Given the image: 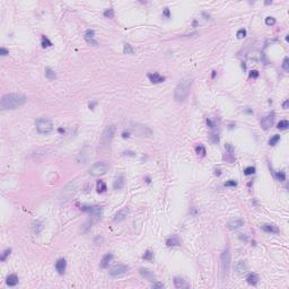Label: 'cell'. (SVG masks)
<instances>
[{
    "mask_svg": "<svg viewBox=\"0 0 289 289\" xmlns=\"http://www.w3.org/2000/svg\"><path fill=\"white\" fill-rule=\"evenodd\" d=\"M26 103V96L23 94H6L1 98L0 103V110L6 111V110H15L20 107L22 105Z\"/></svg>",
    "mask_w": 289,
    "mask_h": 289,
    "instance_id": "1",
    "label": "cell"
},
{
    "mask_svg": "<svg viewBox=\"0 0 289 289\" xmlns=\"http://www.w3.org/2000/svg\"><path fill=\"white\" fill-rule=\"evenodd\" d=\"M192 87V77H185L177 84L176 88L174 90V99L176 102L184 101L187 95L190 94V90Z\"/></svg>",
    "mask_w": 289,
    "mask_h": 289,
    "instance_id": "2",
    "label": "cell"
},
{
    "mask_svg": "<svg viewBox=\"0 0 289 289\" xmlns=\"http://www.w3.org/2000/svg\"><path fill=\"white\" fill-rule=\"evenodd\" d=\"M35 125L40 133H49L53 129V123L49 117H39L35 121Z\"/></svg>",
    "mask_w": 289,
    "mask_h": 289,
    "instance_id": "3",
    "label": "cell"
},
{
    "mask_svg": "<svg viewBox=\"0 0 289 289\" xmlns=\"http://www.w3.org/2000/svg\"><path fill=\"white\" fill-rule=\"evenodd\" d=\"M130 129L135 132L137 135H139V137H151L153 135V131H151V129L148 128L147 125H145V124H141V123H131L130 124Z\"/></svg>",
    "mask_w": 289,
    "mask_h": 289,
    "instance_id": "4",
    "label": "cell"
},
{
    "mask_svg": "<svg viewBox=\"0 0 289 289\" xmlns=\"http://www.w3.org/2000/svg\"><path fill=\"white\" fill-rule=\"evenodd\" d=\"M81 210L83 211L89 212L90 215V224H95L97 223L101 216H102V207L99 206H92V207H81Z\"/></svg>",
    "mask_w": 289,
    "mask_h": 289,
    "instance_id": "5",
    "label": "cell"
},
{
    "mask_svg": "<svg viewBox=\"0 0 289 289\" xmlns=\"http://www.w3.org/2000/svg\"><path fill=\"white\" fill-rule=\"evenodd\" d=\"M109 171V165L105 161H98L95 163L93 166L89 168V173L93 176H102Z\"/></svg>",
    "mask_w": 289,
    "mask_h": 289,
    "instance_id": "6",
    "label": "cell"
},
{
    "mask_svg": "<svg viewBox=\"0 0 289 289\" xmlns=\"http://www.w3.org/2000/svg\"><path fill=\"white\" fill-rule=\"evenodd\" d=\"M231 270V253L229 250L226 249L221 254V271L224 273V277H227Z\"/></svg>",
    "mask_w": 289,
    "mask_h": 289,
    "instance_id": "7",
    "label": "cell"
},
{
    "mask_svg": "<svg viewBox=\"0 0 289 289\" xmlns=\"http://www.w3.org/2000/svg\"><path fill=\"white\" fill-rule=\"evenodd\" d=\"M114 133H115V127L114 125L106 127L105 130L103 131V133H102V137H101V143L103 146L110 145V142L112 141V139L114 137Z\"/></svg>",
    "mask_w": 289,
    "mask_h": 289,
    "instance_id": "8",
    "label": "cell"
},
{
    "mask_svg": "<svg viewBox=\"0 0 289 289\" xmlns=\"http://www.w3.org/2000/svg\"><path fill=\"white\" fill-rule=\"evenodd\" d=\"M129 271V267L125 264H116L112 269L110 270V276L111 277H121L125 275Z\"/></svg>",
    "mask_w": 289,
    "mask_h": 289,
    "instance_id": "9",
    "label": "cell"
},
{
    "mask_svg": "<svg viewBox=\"0 0 289 289\" xmlns=\"http://www.w3.org/2000/svg\"><path fill=\"white\" fill-rule=\"evenodd\" d=\"M76 187H75V184H68V185L66 186L64 189H62V191H61V194H60V200L61 201H67V200H69L71 198V195H74V193H75V190Z\"/></svg>",
    "mask_w": 289,
    "mask_h": 289,
    "instance_id": "10",
    "label": "cell"
},
{
    "mask_svg": "<svg viewBox=\"0 0 289 289\" xmlns=\"http://www.w3.org/2000/svg\"><path fill=\"white\" fill-rule=\"evenodd\" d=\"M273 121H275V114L273 113H269L268 115H265L262 119V121H261L262 129H264V130L270 129L272 127V124H273Z\"/></svg>",
    "mask_w": 289,
    "mask_h": 289,
    "instance_id": "11",
    "label": "cell"
},
{
    "mask_svg": "<svg viewBox=\"0 0 289 289\" xmlns=\"http://www.w3.org/2000/svg\"><path fill=\"white\" fill-rule=\"evenodd\" d=\"M84 37H85V41L89 45L97 46V44H98L97 41L95 40V32L93 30H87L86 33H85V35H84Z\"/></svg>",
    "mask_w": 289,
    "mask_h": 289,
    "instance_id": "12",
    "label": "cell"
},
{
    "mask_svg": "<svg viewBox=\"0 0 289 289\" xmlns=\"http://www.w3.org/2000/svg\"><path fill=\"white\" fill-rule=\"evenodd\" d=\"M139 272H140V275H141L143 278H146V279L150 280V281H155V280H156V277H155L154 272H153L151 270L147 269V268H140V269H139Z\"/></svg>",
    "mask_w": 289,
    "mask_h": 289,
    "instance_id": "13",
    "label": "cell"
},
{
    "mask_svg": "<svg viewBox=\"0 0 289 289\" xmlns=\"http://www.w3.org/2000/svg\"><path fill=\"white\" fill-rule=\"evenodd\" d=\"M128 215H129V209L128 208H123V209L119 210V211L114 215L113 220H114V221H122V220H124V219L127 218Z\"/></svg>",
    "mask_w": 289,
    "mask_h": 289,
    "instance_id": "14",
    "label": "cell"
},
{
    "mask_svg": "<svg viewBox=\"0 0 289 289\" xmlns=\"http://www.w3.org/2000/svg\"><path fill=\"white\" fill-rule=\"evenodd\" d=\"M209 20V15L208 14H206V13H201L195 18V20L193 22V26H198V25H202V24H205V23H207Z\"/></svg>",
    "mask_w": 289,
    "mask_h": 289,
    "instance_id": "15",
    "label": "cell"
},
{
    "mask_svg": "<svg viewBox=\"0 0 289 289\" xmlns=\"http://www.w3.org/2000/svg\"><path fill=\"white\" fill-rule=\"evenodd\" d=\"M262 231H267V233H271V234H279V228L273 224H263L261 226Z\"/></svg>",
    "mask_w": 289,
    "mask_h": 289,
    "instance_id": "16",
    "label": "cell"
},
{
    "mask_svg": "<svg viewBox=\"0 0 289 289\" xmlns=\"http://www.w3.org/2000/svg\"><path fill=\"white\" fill-rule=\"evenodd\" d=\"M66 267H67V261L64 259H59L55 263V269L58 271V273L60 275H63L64 271H66Z\"/></svg>",
    "mask_w": 289,
    "mask_h": 289,
    "instance_id": "17",
    "label": "cell"
},
{
    "mask_svg": "<svg viewBox=\"0 0 289 289\" xmlns=\"http://www.w3.org/2000/svg\"><path fill=\"white\" fill-rule=\"evenodd\" d=\"M124 184H125L124 177H123L122 175H120L113 182V187H114V190H121L123 186H124Z\"/></svg>",
    "mask_w": 289,
    "mask_h": 289,
    "instance_id": "18",
    "label": "cell"
},
{
    "mask_svg": "<svg viewBox=\"0 0 289 289\" xmlns=\"http://www.w3.org/2000/svg\"><path fill=\"white\" fill-rule=\"evenodd\" d=\"M148 78L150 79V81L154 84H159V83H163L164 80H165V78L161 77V75L158 74V72H154V74H149L148 75Z\"/></svg>",
    "mask_w": 289,
    "mask_h": 289,
    "instance_id": "19",
    "label": "cell"
},
{
    "mask_svg": "<svg viewBox=\"0 0 289 289\" xmlns=\"http://www.w3.org/2000/svg\"><path fill=\"white\" fill-rule=\"evenodd\" d=\"M112 259H113V254H111V253H107V254H105L103 257V259H102V261H101V268H103V269H105V268H107L109 267V264H110V262L112 261Z\"/></svg>",
    "mask_w": 289,
    "mask_h": 289,
    "instance_id": "20",
    "label": "cell"
},
{
    "mask_svg": "<svg viewBox=\"0 0 289 289\" xmlns=\"http://www.w3.org/2000/svg\"><path fill=\"white\" fill-rule=\"evenodd\" d=\"M244 225V221L242 220V219H236V220H231L228 223V227L231 228V229H237L239 227H242V226Z\"/></svg>",
    "mask_w": 289,
    "mask_h": 289,
    "instance_id": "21",
    "label": "cell"
},
{
    "mask_svg": "<svg viewBox=\"0 0 289 289\" xmlns=\"http://www.w3.org/2000/svg\"><path fill=\"white\" fill-rule=\"evenodd\" d=\"M6 283L9 287H14V286H16L18 283V277L16 276V275H9V276L7 277Z\"/></svg>",
    "mask_w": 289,
    "mask_h": 289,
    "instance_id": "22",
    "label": "cell"
},
{
    "mask_svg": "<svg viewBox=\"0 0 289 289\" xmlns=\"http://www.w3.org/2000/svg\"><path fill=\"white\" fill-rule=\"evenodd\" d=\"M174 286L179 289L186 288V287H187V285L185 283V280H183V279L180 278V277H175V278H174Z\"/></svg>",
    "mask_w": 289,
    "mask_h": 289,
    "instance_id": "23",
    "label": "cell"
},
{
    "mask_svg": "<svg viewBox=\"0 0 289 289\" xmlns=\"http://www.w3.org/2000/svg\"><path fill=\"white\" fill-rule=\"evenodd\" d=\"M235 268H236L237 273H239V275H242V273H244V272L247 271V265H246V263H245L244 261H239V262L236 264Z\"/></svg>",
    "mask_w": 289,
    "mask_h": 289,
    "instance_id": "24",
    "label": "cell"
},
{
    "mask_svg": "<svg viewBox=\"0 0 289 289\" xmlns=\"http://www.w3.org/2000/svg\"><path fill=\"white\" fill-rule=\"evenodd\" d=\"M246 281H247V283H250V285L255 286L259 283V277H257V273H250L249 276L246 277Z\"/></svg>",
    "mask_w": 289,
    "mask_h": 289,
    "instance_id": "25",
    "label": "cell"
},
{
    "mask_svg": "<svg viewBox=\"0 0 289 289\" xmlns=\"http://www.w3.org/2000/svg\"><path fill=\"white\" fill-rule=\"evenodd\" d=\"M33 231L35 233V234H40V231L43 229V225H42V223H40V221H36V223H34L33 224Z\"/></svg>",
    "mask_w": 289,
    "mask_h": 289,
    "instance_id": "26",
    "label": "cell"
},
{
    "mask_svg": "<svg viewBox=\"0 0 289 289\" xmlns=\"http://www.w3.org/2000/svg\"><path fill=\"white\" fill-rule=\"evenodd\" d=\"M45 76L48 77V79H50V80H53V79H55L57 76H55V72L50 69V68H46L45 69Z\"/></svg>",
    "mask_w": 289,
    "mask_h": 289,
    "instance_id": "27",
    "label": "cell"
},
{
    "mask_svg": "<svg viewBox=\"0 0 289 289\" xmlns=\"http://www.w3.org/2000/svg\"><path fill=\"white\" fill-rule=\"evenodd\" d=\"M106 190V184L104 183L103 181H98L97 182V192L98 193H103Z\"/></svg>",
    "mask_w": 289,
    "mask_h": 289,
    "instance_id": "28",
    "label": "cell"
},
{
    "mask_svg": "<svg viewBox=\"0 0 289 289\" xmlns=\"http://www.w3.org/2000/svg\"><path fill=\"white\" fill-rule=\"evenodd\" d=\"M166 244L167 246H176V245H180V242H179V239L176 237H172L167 239Z\"/></svg>",
    "mask_w": 289,
    "mask_h": 289,
    "instance_id": "29",
    "label": "cell"
},
{
    "mask_svg": "<svg viewBox=\"0 0 289 289\" xmlns=\"http://www.w3.org/2000/svg\"><path fill=\"white\" fill-rule=\"evenodd\" d=\"M195 153L199 155V156H205L206 155V148L203 147L202 145H199V146H197V148H195Z\"/></svg>",
    "mask_w": 289,
    "mask_h": 289,
    "instance_id": "30",
    "label": "cell"
},
{
    "mask_svg": "<svg viewBox=\"0 0 289 289\" xmlns=\"http://www.w3.org/2000/svg\"><path fill=\"white\" fill-rule=\"evenodd\" d=\"M279 140H280V135H275L269 140V145H270V146H276Z\"/></svg>",
    "mask_w": 289,
    "mask_h": 289,
    "instance_id": "31",
    "label": "cell"
},
{
    "mask_svg": "<svg viewBox=\"0 0 289 289\" xmlns=\"http://www.w3.org/2000/svg\"><path fill=\"white\" fill-rule=\"evenodd\" d=\"M51 45H52L51 41L48 39L45 35H43V36H42V46H43V48H49V46H51Z\"/></svg>",
    "mask_w": 289,
    "mask_h": 289,
    "instance_id": "32",
    "label": "cell"
},
{
    "mask_svg": "<svg viewBox=\"0 0 289 289\" xmlns=\"http://www.w3.org/2000/svg\"><path fill=\"white\" fill-rule=\"evenodd\" d=\"M289 127V122L287 120H283V121H280V122L278 123V127L277 128L280 129V130H285V129H287Z\"/></svg>",
    "mask_w": 289,
    "mask_h": 289,
    "instance_id": "33",
    "label": "cell"
},
{
    "mask_svg": "<svg viewBox=\"0 0 289 289\" xmlns=\"http://www.w3.org/2000/svg\"><path fill=\"white\" fill-rule=\"evenodd\" d=\"M123 52L127 53V54H132L133 53V49L131 48V45L128 44V43H124V49H123Z\"/></svg>",
    "mask_w": 289,
    "mask_h": 289,
    "instance_id": "34",
    "label": "cell"
},
{
    "mask_svg": "<svg viewBox=\"0 0 289 289\" xmlns=\"http://www.w3.org/2000/svg\"><path fill=\"white\" fill-rule=\"evenodd\" d=\"M104 16H105L106 18H113V17H114V12H113V9H112V8L106 9V10L104 12Z\"/></svg>",
    "mask_w": 289,
    "mask_h": 289,
    "instance_id": "35",
    "label": "cell"
},
{
    "mask_svg": "<svg viewBox=\"0 0 289 289\" xmlns=\"http://www.w3.org/2000/svg\"><path fill=\"white\" fill-rule=\"evenodd\" d=\"M255 173V167L253 166H250V167H246L244 169V174L245 175H252V174Z\"/></svg>",
    "mask_w": 289,
    "mask_h": 289,
    "instance_id": "36",
    "label": "cell"
},
{
    "mask_svg": "<svg viewBox=\"0 0 289 289\" xmlns=\"http://www.w3.org/2000/svg\"><path fill=\"white\" fill-rule=\"evenodd\" d=\"M283 68L285 71H289V59L286 57V58L283 59Z\"/></svg>",
    "mask_w": 289,
    "mask_h": 289,
    "instance_id": "37",
    "label": "cell"
},
{
    "mask_svg": "<svg viewBox=\"0 0 289 289\" xmlns=\"http://www.w3.org/2000/svg\"><path fill=\"white\" fill-rule=\"evenodd\" d=\"M142 259H145V260H147V261H151V259H153V252L147 251V252L142 255Z\"/></svg>",
    "mask_w": 289,
    "mask_h": 289,
    "instance_id": "38",
    "label": "cell"
},
{
    "mask_svg": "<svg viewBox=\"0 0 289 289\" xmlns=\"http://www.w3.org/2000/svg\"><path fill=\"white\" fill-rule=\"evenodd\" d=\"M265 24H267L268 26L275 25V24H276V19H275L273 17H267V18H265Z\"/></svg>",
    "mask_w": 289,
    "mask_h": 289,
    "instance_id": "39",
    "label": "cell"
},
{
    "mask_svg": "<svg viewBox=\"0 0 289 289\" xmlns=\"http://www.w3.org/2000/svg\"><path fill=\"white\" fill-rule=\"evenodd\" d=\"M236 35H237V37H238V39H244L245 36H246V31L242 28V30H239V31H238L237 34H236Z\"/></svg>",
    "mask_w": 289,
    "mask_h": 289,
    "instance_id": "40",
    "label": "cell"
},
{
    "mask_svg": "<svg viewBox=\"0 0 289 289\" xmlns=\"http://www.w3.org/2000/svg\"><path fill=\"white\" fill-rule=\"evenodd\" d=\"M10 252H12V250H10V249H8V250L5 251V252H4V254H2V257H1V261H5V260H6V257L10 254Z\"/></svg>",
    "mask_w": 289,
    "mask_h": 289,
    "instance_id": "41",
    "label": "cell"
},
{
    "mask_svg": "<svg viewBox=\"0 0 289 289\" xmlns=\"http://www.w3.org/2000/svg\"><path fill=\"white\" fill-rule=\"evenodd\" d=\"M276 176H277V179H278L279 181H281V182H283V181H285V179H286V176H285V173H283V172L278 173Z\"/></svg>",
    "mask_w": 289,
    "mask_h": 289,
    "instance_id": "42",
    "label": "cell"
},
{
    "mask_svg": "<svg viewBox=\"0 0 289 289\" xmlns=\"http://www.w3.org/2000/svg\"><path fill=\"white\" fill-rule=\"evenodd\" d=\"M151 288H164V285L161 283H154L151 285Z\"/></svg>",
    "mask_w": 289,
    "mask_h": 289,
    "instance_id": "43",
    "label": "cell"
},
{
    "mask_svg": "<svg viewBox=\"0 0 289 289\" xmlns=\"http://www.w3.org/2000/svg\"><path fill=\"white\" fill-rule=\"evenodd\" d=\"M225 185L226 186H236L237 185V182H235L234 180H231V181H228V182H226Z\"/></svg>",
    "mask_w": 289,
    "mask_h": 289,
    "instance_id": "44",
    "label": "cell"
},
{
    "mask_svg": "<svg viewBox=\"0 0 289 289\" xmlns=\"http://www.w3.org/2000/svg\"><path fill=\"white\" fill-rule=\"evenodd\" d=\"M0 54H1L2 57H5V55H7V54H9V51H8L7 49H5V48H1V49H0Z\"/></svg>",
    "mask_w": 289,
    "mask_h": 289,
    "instance_id": "45",
    "label": "cell"
},
{
    "mask_svg": "<svg viewBox=\"0 0 289 289\" xmlns=\"http://www.w3.org/2000/svg\"><path fill=\"white\" fill-rule=\"evenodd\" d=\"M250 77H252V78H257V77H259V72H257V70H252L250 72Z\"/></svg>",
    "mask_w": 289,
    "mask_h": 289,
    "instance_id": "46",
    "label": "cell"
},
{
    "mask_svg": "<svg viewBox=\"0 0 289 289\" xmlns=\"http://www.w3.org/2000/svg\"><path fill=\"white\" fill-rule=\"evenodd\" d=\"M283 109H285V110L288 109V106H289V101H288V99H286V101H285V103H283Z\"/></svg>",
    "mask_w": 289,
    "mask_h": 289,
    "instance_id": "47",
    "label": "cell"
},
{
    "mask_svg": "<svg viewBox=\"0 0 289 289\" xmlns=\"http://www.w3.org/2000/svg\"><path fill=\"white\" fill-rule=\"evenodd\" d=\"M164 15L167 16V17H169V10H168V8H165V10H164Z\"/></svg>",
    "mask_w": 289,
    "mask_h": 289,
    "instance_id": "48",
    "label": "cell"
},
{
    "mask_svg": "<svg viewBox=\"0 0 289 289\" xmlns=\"http://www.w3.org/2000/svg\"><path fill=\"white\" fill-rule=\"evenodd\" d=\"M122 137H123V138H128V137H129V133H128V132H127V133H125V132H123V135H122Z\"/></svg>",
    "mask_w": 289,
    "mask_h": 289,
    "instance_id": "49",
    "label": "cell"
},
{
    "mask_svg": "<svg viewBox=\"0 0 289 289\" xmlns=\"http://www.w3.org/2000/svg\"><path fill=\"white\" fill-rule=\"evenodd\" d=\"M216 76V71H212V78Z\"/></svg>",
    "mask_w": 289,
    "mask_h": 289,
    "instance_id": "50",
    "label": "cell"
}]
</instances>
